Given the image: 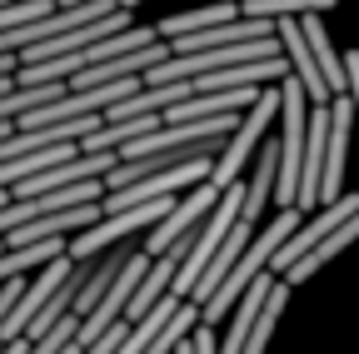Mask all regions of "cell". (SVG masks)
Segmentation results:
<instances>
[{"instance_id": "cell-12", "label": "cell", "mask_w": 359, "mask_h": 354, "mask_svg": "<svg viewBox=\"0 0 359 354\" xmlns=\"http://www.w3.org/2000/svg\"><path fill=\"white\" fill-rule=\"evenodd\" d=\"M354 240H359V215L349 219V225H339V230H334V235H330V240H325L320 250H314V254H304V259L294 264V270L285 275V285H290V290H294V285H304V280H309L314 270H320V264H325V259H334V254H339V250H349Z\"/></svg>"}, {"instance_id": "cell-1", "label": "cell", "mask_w": 359, "mask_h": 354, "mask_svg": "<svg viewBox=\"0 0 359 354\" xmlns=\"http://www.w3.org/2000/svg\"><path fill=\"white\" fill-rule=\"evenodd\" d=\"M285 110V95L275 90V85H269V90L245 110V120H240V130L230 135V145L219 150V160H215V185L219 190H230V185H240V170H245V160L250 155H259V145L269 140L264 130H269V120H275Z\"/></svg>"}, {"instance_id": "cell-4", "label": "cell", "mask_w": 359, "mask_h": 354, "mask_svg": "<svg viewBox=\"0 0 359 354\" xmlns=\"http://www.w3.org/2000/svg\"><path fill=\"white\" fill-rule=\"evenodd\" d=\"M75 264L80 259H70V250L60 254V259H50V264H40V275L25 285V294H20V304H15V315L6 320V329H0V344H15V339H25V329L40 320V309L50 304L65 285H70V275H75Z\"/></svg>"}, {"instance_id": "cell-5", "label": "cell", "mask_w": 359, "mask_h": 354, "mask_svg": "<svg viewBox=\"0 0 359 354\" xmlns=\"http://www.w3.org/2000/svg\"><path fill=\"white\" fill-rule=\"evenodd\" d=\"M354 215H359V195L349 190L344 200L325 205V210H320V219H309V225H299V230H294V240H290V245H285V250L275 254V264H269V270L290 275V270H294V264H299L304 254H314V250H320V245H325V240H330V235L339 230V225H349Z\"/></svg>"}, {"instance_id": "cell-16", "label": "cell", "mask_w": 359, "mask_h": 354, "mask_svg": "<svg viewBox=\"0 0 359 354\" xmlns=\"http://www.w3.org/2000/svg\"><path fill=\"white\" fill-rule=\"evenodd\" d=\"M135 6H140V0H120V11H135Z\"/></svg>"}, {"instance_id": "cell-8", "label": "cell", "mask_w": 359, "mask_h": 354, "mask_svg": "<svg viewBox=\"0 0 359 354\" xmlns=\"http://www.w3.org/2000/svg\"><path fill=\"white\" fill-rule=\"evenodd\" d=\"M250 245H255V225H250V219H240V225L230 230V240H224V250L210 259V270L200 275V285H195V294H190V299H195V304H205L224 280H230V270L245 259V250H250Z\"/></svg>"}, {"instance_id": "cell-13", "label": "cell", "mask_w": 359, "mask_h": 354, "mask_svg": "<svg viewBox=\"0 0 359 354\" xmlns=\"http://www.w3.org/2000/svg\"><path fill=\"white\" fill-rule=\"evenodd\" d=\"M330 6H339V0H245V15L255 20H299V15H325Z\"/></svg>"}, {"instance_id": "cell-9", "label": "cell", "mask_w": 359, "mask_h": 354, "mask_svg": "<svg viewBox=\"0 0 359 354\" xmlns=\"http://www.w3.org/2000/svg\"><path fill=\"white\" fill-rule=\"evenodd\" d=\"M275 190H280V145L264 140L259 145V160H255V175H250V185H245V219H250V225L259 219L264 200H275Z\"/></svg>"}, {"instance_id": "cell-6", "label": "cell", "mask_w": 359, "mask_h": 354, "mask_svg": "<svg viewBox=\"0 0 359 354\" xmlns=\"http://www.w3.org/2000/svg\"><path fill=\"white\" fill-rule=\"evenodd\" d=\"M120 30H130V11H115V15H105V20H90V25H80V30H65V35H55V40H45V46H35V50L20 55V65H45V60L80 55L85 46L110 40V35H120Z\"/></svg>"}, {"instance_id": "cell-11", "label": "cell", "mask_w": 359, "mask_h": 354, "mask_svg": "<svg viewBox=\"0 0 359 354\" xmlns=\"http://www.w3.org/2000/svg\"><path fill=\"white\" fill-rule=\"evenodd\" d=\"M245 11L240 6H200V11H180V15H165L155 30H160V40H180V35H200V30H215V25H230V20H240Z\"/></svg>"}, {"instance_id": "cell-14", "label": "cell", "mask_w": 359, "mask_h": 354, "mask_svg": "<svg viewBox=\"0 0 359 354\" xmlns=\"http://www.w3.org/2000/svg\"><path fill=\"white\" fill-rule=\"evenodd\" d=\"M285 299H290V285L280 280V285H275V294H269V304H264V315H259V325H255V334L245 339V354H264L269 334H275V325H280V309H285Z\"/></svg>"}, {"instance_id": "cell-7", "label": "cell", "mask_w": 359, "mask_h": 354, "mask_svg": "<svg viewBox=\"0 0 359 354\" xmlns=\"http://www.w3.org/2000/svg\"><path fill=\"white\" fill-rule=\"evenodd\" d=\"M280 46H285V55H290V65H294V80H304L309 105H330L334 90H330V80H325L320 60H314V50H309V40H304V25H299V20H280Z\"/></svg>"}, {"instance_id": "cell-15", "label": "cell", "mask_w": 359, "mask_h": 354, "mask_svg": "<svg viewBox=\"0 0 359 354\" xmlns=\"http://www.w3.org/2000/svg\"><path fill=\"white\" fill-rule=\"evenodd\" d=\"M65 6H90V0H60V11H65Z\"/></svg>"}, {"instance_id": "cell-10", "label": "cell", "mask_w": 359, "mask_h": 354, "mask_svg": "<svg viewBox=\"0 0 359 354\" xmlns=\"http://www.w3.org/2000/svg\"><path fill=\"white\" fill-rule=\"evenodd\" d=\"M299 25H304V40H309L314 60H320V70H325V80H330V90H334V100L349 95V70H344V60L334 55V40H330L325 20H320V15H299Z\"/></svg>"}, {"instance_id": "cell-3", "label": "cell", "mask_w": 359, "mask_h": 354, "mask_svg": "<svg viewBox=\"0 0 359 354\" xmlns=\"http://www.w3.org/2000/svg\"><path fill=\"white\" fill-rule=\"evenodd\" d=\"M219 200H224V190H219L215 180L195 185V190H190V195L180 200V205H175V210H170V215L160 219V225H155V230L145 235V250H150V254L160 259V254H170L175 245H185V240H195V235L205 230V219L215 215V205H219Z\"/></svg>"}, {"instance_id": "cell-2", "label": "cell", "mask_w": 359, "mask_h": 354, "mask_svg": "<svg viewBox=\"0 0 359 354\" xmlns=\"http://www.w3.org/2000/svg\"><path fill=\"white\" fill-rule=\"evenodd\" d=\"M180 200H150V205H135V210H120V215H105L95 230H80L75 240H70V259H100L105 250H115V245H125L135 230H155L160 219L175 210Z\"/></svg>"}]
</instances>
